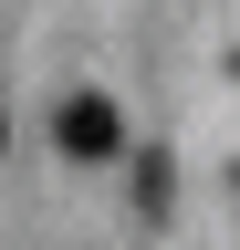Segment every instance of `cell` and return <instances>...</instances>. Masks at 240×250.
<instances>
[{
  "label": "cell",
  "instance_id": "2",
  "mask_svg": "<svg viewBox=\"0 0 240 250\" xmlns=\"http://www.w3.org/2000/svg\"><path fill=\"white\" fill-rule=\"evenodd\" d=\"M0 146H11V115H0Z\"/></svg>",
  "mask_w": 240,
  "mask_h": 250
},
{
  "label": "cell",
  "instance_id": "1",
  "mask_svg": "<svg viewBox=\"0 0 240 250\" xmlns=\"http://www.w3.org/2000/svg\"><path fill=\"white\" fill-rule=\"evenodd\" d=\"M52 136H63V156H115V136H126V125H115L105 94H73V104L52 115Z\"/></svg>",
  "mask_w": 240,
  "mask_h": 250
}]
</instances>
